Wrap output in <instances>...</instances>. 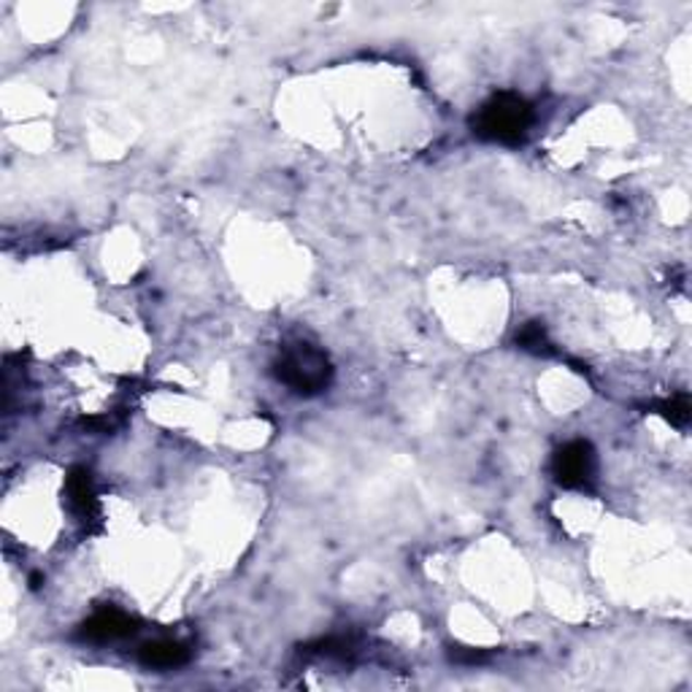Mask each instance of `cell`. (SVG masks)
Returning <instances> with one entry per match:
<instances>
[{
  "instance_id": "obj_3",
  "label": "cell",
  "mask_w": 692,
  "mask_h": 692,
  "mask_svg": "<svg viewBox=\"0 0 692 692\" xmlns=\"http://www.w3.org/2000/svg\"><path fill=\"white\" fill-rule=\"evenodd\" d=\"M552 474L558 485L569 487V490H589L595 485V474H598V457L589 441H569L560 446L552 457Z\"/></svg>"
},
{
  "instance_id": "obj_8",
  "label": "cell",
  "mask_w": 692,
  "mask_h": 692,
  "mask_svg": "<svg viewBox=\"0 0 692 692\" xmlns=\"http://www.w3.org/2000/svg\"><path fill=\"white\" fill-rule=\"evenodd\" d=\"M657 411H660L663 417L673 425V428H688L692 417V406L688 395H673V398L663 401V404H657Z\"/></svg>"
},
{
  "instance_id": "obj_2",
  "label": "cell",
  "mask_w": 692,
  "mask_h": 692,
  "mask_svg": "<svg viewBox=\"0 0 692 692\" xmlns=\"http://www.w3.org/2000/svg\"><path fill=\"white\" fill-rule=\"evenodd\" d=\"M274 377L285 387L293 390L295 395L311 398V395H320L331 387L333 366L325 351L306 342H298L287 344L279 351V357L274 362Z\"/></svg>"
},
{
  "instance_id": "obj_7",
  "label": "cell",
  "mask_w": 692,
  "mask_h": 692,
  "mask_svg": "<svg viewBox=\"0 0 692 692\" xmlns=\"http://www.w3.org/2000/svg\"><path fill=\"white\" fill-rule=\"evenodd\" d=\"M517 346L520 349L530 351V355H552L554 346L549 342V333L541 322H527L517 331Z\"/></svg>"
},
{
  "instance_id": "obj_1",
  "label": "cell",
  "mask_w": 692,
  "mask_h": 692,
  "mask_svg": "<svg viewBox=\"0 0 692 692\" xmlns=\"http://www.w3.org/2000/svg\"><path fill=\"white\" fill-rule=\"evenodd\" d=\"M533 128V106L517 93H496L470 117L476 139L490 144L517 146Z\"/></svg>"
},
{
  "instance_id": "obj_6",
  "label": "cell",
  "mask_w": 692,
  "mask_h": 692,
  "mask_svg": "<svg viewBox=\"0 0 692 692\" xmlns=\"http://www.w3.org/2000/svg\"><path fill=\"white\" fill-rule=\"evenodd\" d=\"M139 660L146 668H179L190 660V649L184 644H179V641L157 639L141 646Z\"/></svg>"
},
{
  "instance_id": "obj_4",
  "label": "cell",
  "mask_w": 692,
  "mask_h": 692,
  "mask_svg": "<svg viewBox=\"0 0 692 692\" xmlns=\"http://www.w3.org/2000/svg\"><path fill=\"white\" fill-rule=\"evenodd\" d=\"M65 496H68V506L76 514L84 525H98L100 520V501L98 492H95V481L93 474L82 465L71 468L65 479Z\"/></svg>"
},
{
  "instance_id": "obj_5",
  "label": "cell",
  "mask_w": 692,
  "mask_h": 692,
  "mask_svg": "<svg viewBox=\"0 0 692 692\" xmlns=\"http://www.w3.org/2000/svg\"><path fill=\"white\" fill-rule=\"evenodd\" d=\"M133 633H139V622L119 609L98 611L79 628V639L93 641V644H109V641L128 639Z\"/></svg>"
},
{
  "instance_id": "obj_9",
  "label": "cell",
  "mask_w": 692,
  "mask_h": 692,
  "mask_svg": "<svg viewBox=\"0 0 692 692\" xmlns=\"http://www.w3.org/2000/svg\"><path fill=\"white\" fill-rule=\"evenodd\" d=\"M450 657L457 666H481V663L490 660L485 649H470V646H457V649L450 652Z\"/></svg>"
}]
</instances>
